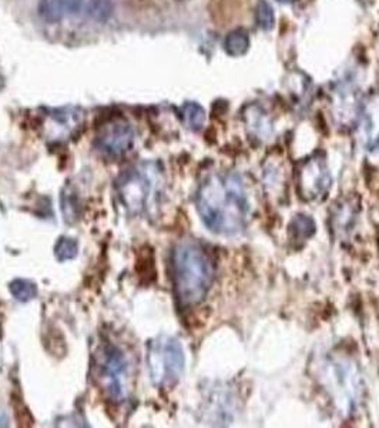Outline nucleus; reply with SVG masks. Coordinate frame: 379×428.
Masks as SVG:
<instances>
[{
	"mask_svg": "<svg viewBox=\"0 0 379 428\" xmlns=\"http://www.w3.org/2000/svg\"><path fill=\"white\" fill-rule=\"evenodd\" d=\"M182 119L192 130H200L206 122V112L199 103L187 102L182 106Z\"/></svg>",
	"mask_w": 379,
	"mask_h": 428,
	"instance_id": "obj_12",
	"label": "nucleus"
},
{
	"mask_svg": "<svg viewBox=\"0 0 379 428\" xmlns=\"http://www.w3.org/2000/svg\"><path fill=\"white\" fill-rule=\"evenodd\" d=\"M184 363V352L177 338L160 335L148 345L147 366L157 387H173L182 374Z\"/></svg>",
	"mask_w": 379,
	"mask_h": 428,
	"instance_id": "obj_4",
	"label": "nucleus"
},
{
	"mask_svg": "<svg viewBox=\"0 0 379 428\" xmlns=\"http://www.w3.org/2000/svg\"><path fill=\"white\" fill-rule=\"evenodd\" d=\"M224 49L227 54L233 57H240L245 54L250 49V36L243 29H235L230 32L224 40Z\"/></svg>",
	"mask_w": 379,
	"mask_h": 428,
	"instance_id": "obj_10",
	"label": "nucleus"
},
{
	"mask_svg": "<svg viewBox=\"0 0 379 428\" xmlns=\"http://www.w3.org/2000/svg\"><path fill=\"white\" fill-rule=\"evenodd\" d=\"M244 122L251 133L258 140H268L272 134V123L268 115L260 106H248L244 112Z\"/></svg>",
	"mask_w": 379,
	"mask_h": 428,
	"instance_id": "obj_9",
	"label": "nucleus"
},
{
	"mask_svg": "<svg viewBox=\"0 0 379 428\" xmlns=\"http://www.w3.org/2000/svg\"><path fill=\"white\" fill-rule=\"evenodd\" d=\"M9 291L19 301H29L36 297L37 287L33 282L26 279H16L9 284Z\"/></svg>",
	"mask_w": 379,
	"mask_h": 428,
	"instance_id": "obj_14",
	"label": "nucleus"
},
{
	"mask_svg": "<svg viewBox=\"0 0 379 428\" xmlns=\"http://www.w3.org/2000/svg\"><path fill=\"white\" fill-rule=\"evenodd\" d=\"M298 196L307 202L320 200L331 187V175L322 157L315 156L305 160L298 171Z\"/></svg>",
	"mask_w": 379,
	"mask_h": 428,
	"instance_id": "obj_6",
	"label": "nucleus"
},
{
	"mask_svg": "<svg viewBox=\"0 0 379 428\" xmlns=\"http://www.w3.org/2000/svg\"><path fill=\"white\" fill-rule=\"evenodd\" d=\"M62 209L66 217V221H74L78 216V199L73 190H67V193L62 197Z\"/></svg>",
	"mask_w": 379,
	"mask_h": 428,
	"instance_id": "obj_18",
	"label": "nucleus"
},
{
	"mask_svg": "<svg viewBox=\"0 0 379 428\" xmlns=\"http://www.w3.org/2000/svg\"><path fill=\"white\" fill-rule=\"evenodd\" d=\"M98 377L115 401H122L127 391L129 366L124 353L116 346H106L98 356Z\"/></svg>",
	"mask_w": 379,
	"mask_h": 428,
	"instance_id": "obj_5",
	"label": "nucleus"
},
{
	"mask_svg": "<svg viewBox=\"0 0 379 428\" xmlns=\"http://www.w3.org/2000/svg\"><path fill=\"white\" fill-rule=\"evenodd\" d=\"M116 187L122 203L132 214H146L161 196V175L153 164L132 167L120 175Z\"/></svg>",
	"mask_w": 379,
	"mask_h": 428,
	"instance_id": "obj_3",
	"label": "nucleus"
},
{
	"mask_svg": "<svg viewBox=\"0 0 379 428\" xmlns=\"http://www.w3.org/2000/svg\"><path fill=\"white\" fill-rule=\"evenodd\" d=\"M37 11L40 18L47 23H59L66 12L60 0H40Z\"/></svg>",
	"mask_w": 379,
	"mask_h": 428,
	"instance_id": "obj_13",
	"label": "nucleus"
},
{
	"mask_svg": "<svg viewBox=\"0 0 379 428\" xmlns=\"http://www.w3.org/2000/svg\"><path fill=\"white\" fill-rule=\"evenodd\" d=\"M315 231L314 220L308 216L298 214L290 224V236L294 241H307Z\"/></svg>",
	"mask_w": 379,
	"mask_h": 428,
	"instance_id": "obj_11",
	"label": "nucleus"
},
{
	"mask_svg": "<svg viewBox=\"0 0 379 428\" xmlns=\"http://www.w3.org/2000/svg\"><path fill=\"white\" fill-rule=\"evenodd\" d=\"M66 12L70 15H77L83 9L84 0H60Z\"/></svg>",
	"mask_w": 379,
	"mask_h": 428,
	"instance_id": "obj_19",
	"label": "nucleus"
},
{
	"mask_svg": "<svg viewBox=\"0 0 379 428\" xmlns=\"http://www.w3.org/2000/svg\"><path fill=\"white\" fill-rule=\"evenodd\" d=\"M361 130L365 146L375 149L379 146V95L371 99L361 109Z\"/></svg>",
	"mask_w": 379,
	"mask_h": 428,
	"instance_id": "obj_8",
	"label": "nucleus"
},
{
	"mask_svg": "<svg viewBox=\"0 0 379 428\" xmlns=\"http://www.w3.org/2000/svg\"><path fill=\"white\" fill-rule=\"evenodd\" d=\"M173 283L182 306L202 303L214 280V266L206 248L194 240L177 243L171 255Z\"/></svg>",
	"mask_w": 379,
	"mask_h": 428,
	"instance_id": "obj_2",
	"label": "nucleus"
},
{
	"mask_svg": "<svg viewBox=\"0 0 379 428\" xmlns=\"http://www.w3.org/2000/svg\"><path fill=\"white\" fill-rule=\"evenodd\" d=\"M197 210L211 231L223 236L240 233L250 217V202L243 180L234 173L209 176L197 192Z\"/></svg>",
	"mask_w": 379,
	"mask_h": 428,
	"instance_id": "obj_1",
	"label": "nucleus"
},
{
	"mask_svg": "<svg viewBox=\"0 0 379 428\" xmlns=\"http://www.w3.org/2000/svg\"><path fill=\"white\" fill-rule=\"evenodd\" d=\"M133 141L134 132L132 126L126 120L115 119L100 129L96 137V147L110 157H120L132 149Z\"/></svg>",
	"mask_w": 379,
	"mask_h": 428,
	"instance_id": "obj_7",
	"label": "nucleus"
},
{
	"mask_svg": "<svg viewBox=\"0 0 379 428\" xmlns=\"http://www.w3.org/2000/svg\"><path fill=\"white\" fill-rule=\"evenodd\" d=\"M279 2H291V0H279Z\"/></svg>",
	"mask_w": 379,
	"mask_h": 428,
	"instance_id": "obj_20",
	"label": "nucleus"
},
{
	"mask_svg": "<svg viewBox=\"0 0 379 428\" xmlns=\"http://www.w3.org/2000/svg\"><path fill=\"white\" fill-rule=\"evenodd\" d=\"M113 4L112 0H90L88 4V15L98 22H107L113 15Z\"/></svg>",
	"mask_w": 379,
	"mask_h": 428,
	"instance_id": "obj_16",
	"label": "nucleus"
},
{
	"mask_svg": "<svg viewBox=\"0 0 379 428\" xmlns=\"http://www.w3.org/2000/svg\"><path fill=\"white\" fill-rule=\"evenodd\" d=\"M78 253V244L74 238L60 237L54 245V255L59 262L71 260Z\"/></svg>",
	"mask_w": 379,
	"mask_h": 428,
	"instance_id": "obj_17",
	"label": "nucleus"
},
{
	"mask_svg": "<svg viewBox=\"0 0 379 428\" xmlns=\"http://www.w3.org/2000/svg\"><path fill=\"white\" fill-rule=\"evenodd\" d=\"M255 22L261 30H271L275 23L274 9L267 0H258L255 5Z\"/></svg>",
	"mask_w": 379,
	"mask_h": 428,
	"instance_id": "obj_15",
	"label": "nucleus"
}]
</instances>
